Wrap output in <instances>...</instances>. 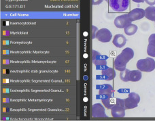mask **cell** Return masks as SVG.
Returning a JSON list of instances; mask_svg holds the SVG:
<instances>
[{
  "label": "cell",
  "mask_w": 155,
  "mask_h": 121,
  "mask_svg": "<svg viewBox=\"0 0 155 121\" xmlns=\"http://www.w3.org/2000/svg\"><path fill=\"white\" fill-rule=\"evenodd\" d=\"M136 67L137 69L142 72H153L155 69V60L150 57L145 59H140L137 62Z\"/></svg>",
  "instance_id": "cell-1"
},
{
  "label": "cell",
  "mask_w": 155,
  "mask_h": 121,
  "mask_svg": "<svg viewBox=\"0 0 155 121\" xmlns=\"http://www.w3.org/2000/svg\"><path fill=\"white\" fill-rule=\"evenodd\" d=\"M130 4L129 0H109V5L111 9L117 12L126 11Z\"/></svg>",
  "instance_id": "cell-2"
},
{
  "label": "cell",
  "mask_w": 155,
  "mask_h": 121,
  "mask_svg": "<svg viewBox=\"0 0 155 121\" xmlns=\"http://www.w3.org/2000/svg\"><path fill=\"white\" fill-rule=\"evenodd\" d=\"M124 108L126 110L134 109L137 108L140 102V96L137 93L131 92L129 94L128 98L124 99Z\"/></svg>",
  "instance_id": "cell-3"
},
{
  "label": "cell",
  "mask_w": 155,
  "mask_h": 121,
  "mask_svg": "<svg viewBox=\"0 0 155 121\" xmlns=\"http://www.w3.org/2000/svg\"><path fill=\"white\" fill-rule=\"evenodd\" d=\"M112 38V34L109 29L103 28L98 30L96 34L95 39L101 43H108L111 41Z\"/></svg>",
  "instance_id": "cell-4"
},
{
  "label": "cell",
  "mask_w": 155,
  "mask_h": 121,
  "mask_svg": "<svg viewBox=\"0 0 155 121\" xmlns=\"http://www.w3.org/2000/svg\"><path fill=\"white\" fill-rule=\"evenodd\" d=\"M96 88L99 90V95L101 96L102 97L101 99L112 98L113 96L114 89H113V87L111 85L104 84L101 85H97V86L96 87Z\"/></svg>",
  "instance_id": "cell-5"
},
{
  "label": "cell",
  "mask_w": 155,
  "mask_h": 121,
  "mask_svg": "<svg viewBox=\"0 0 155 121\" xmlns=\"http://www.w3.org/2000/svg\"><path fill=\"white\" fill-rule=\"evenodd\" d=\"M114 25L118 29H124L131 23H132L131 20L128 16V14H124L120 16H118L114 19Z\"/></svg>",
  "instance_id": "cell-6"
},
{
  "label": "cell",
  "mask_w": 155,
  "mask_h": 121,
  "mask_svg": "<svg viewBox=\"0 0 155 121\" xmlns=\"http://www.w3.org/2000/svg\"><path fill=\"white\" fill-rule=\"evenodd\" d=\"M92 116L94 118H106L107 117L106 114L104 106L100 103L93 104L92 107Z\"/></svg>",
  "instance_id": "cell-7"
},
{
  "label": "cell",
  "mask_w": 155,
  "mask_h": 121,
  "mask_svg": "<svg viewBox=\"0 0 155 121\" xmlns=\"http://www.w3.org/2000/svg\"><path fill=\"white\" fill-rule=\"evenodd\" d=\"M145 10L140 8H135L128 13V16L131 22L141 20L145 17Z\"/></svg>",
  "instance_id": "cell-8"
},
{
  "label": "cell",
  "mask_w": 155,
  "mask_h": 121,
  "mask_svg": "<svg viewBox=\"0 0 155 121\" xmlns=\"http://www.w3.org/2000/svg\"><path fill=\"white\" fill-rule=\"evenodd\" d=\"M128 61L124 58L123 55L120 54L116 56L114 62V67L116 70L118 71H123L127 68V64H128Z\"/></svg>",
  "instance_id": "cell-9"
},
{
  "label": "cell",
  "mask_w": 155,
  "mask_h": 121,
  "mask_svg": "<svg viewBox=\"0 0 155 121\" xmlns=\"http://www.w3.org/2000/svg\"><path fill=\"white\" fill-rule=\"evenodd\" d=\"M116 76V71L112 68L106 67L101 71L102 79L106 81H112Z\"/></svg>",
  "instance_id": "cell-10"
},
{
  "label": "cell",
  "mask_w": 155,
  "mask_h": 121,
  "mask_svg": "<svg viewBox=\"0 0 155 121\" xmlns=\"http://www.w3.org/2000/svg\"><path fill=\"white\" fill-rule=\"evenodd\" d=\"M125 108L116 104L111 109L112 116L114 118H122L125 116Z\"/></svg>",
  "instance_id": "cell-11"
},
{
  "label": "cell",
  "mask_w": 155,
  "mask_h": 121,
  "mask_svg": "<svg viewBox=\"0 0 155 121\" xmlns=\"http://www.w3.org/2000/svg\"><path fill=\"white\" fill-rule=\"evenodd\" d=\"M112 43L114 45L118 48H122L126 45L127 39L126 37L122 34L116 35L113 39Z\"/></svg>",
  "instance_id": "cell-12"
},
{
  "label": "cell",
  "mask_w": 155,
  "mask_h": 121,
  "mask_svg": "<svg viewBox=\"0 0 155 121\" xmlns=\"http://www.w3.org/2000/svg\"><path fill=\"white\" fill-rule=\"evenodd\" d=\"M142 77V71L140 70H131L129 73V81L137 82L140 81Z\"/></svg>",
  "instance_id": "cell-13"
},
{
  "label": "cell",
  "mask_w": 155,
  "mask_h": 121,
  "mask_svg": "<svg viewBox=\"0 0 155 121\" xmlns=\"http://www.w3.org/2000/svg\"><path fill=\"white\" fill-rule=\"evenodd\" d=\"M145 17L149 20L155 22V6L150 5L145 10Z\"/></svg>",
  "instance_id": "cell-14"
},
{
  "label": "cell",
  "mask_w": 155,
  "mask_h": 121,
  "mask_svg": "<svg viewBox=\"0 0 155 121\" xmlns=\"http://www.w3.org/2000/svg\"><path fill=\"white\" fill-rule=\"evenodd\" d=\"M137 29H138V27L136 24L131 23L124 29V31L127 35H128V36H132V35H134L136 33L137 31Z\"/></svg>",
  "instance_id": "cell-15"
},
{
  "label": "cell",
  "mask_w": 155,
  "mask_h": 121,
  "mask_svg": "<svg viewBox=\"0 0 155 121\" xmlns=\"http://www.w3.org/2000/svg\"><path fill=\"white\" fill-rule=\"evenodd\" d=\"M120 54L123 55V57L128 62H129L130 60L133 59V57H134L135 54L134 51L133 50V49H131V48H127L125 49H124Z\"/></svg>",
  "instance_id": "cell-16"
},
{
  "label": "cell",
  "mask_w": 155,
  "mask_h": 121,
  "mask_svg": "<svg viewBox=\"0 0 155 121\" xmlns=\"http://www.w3.org/2000/svg\"><path fill=\"white\" fill-rule=\"evenodd\" d=\"M93 64L96 66L97 68H101V67H107V60L104 56L101 55L99 56L97 58L94 60Z\"/></svg>",
  "instance_id": "cell-17"
},
{
  "label": "cell",
  "mask_w": 155,
  "mask_h": 121,
  "mask_svg": "<svg viewBox=\"0 0 155 121\" xmlns=\"http://www.w3.org/2000/svg\"><path fill=\"white\" fill-rule=\"evenodd\" d=\"M101 101L103 103L104 106L107 109H112V107L116 105V100L114 101L112 97L101 99Z\"/></svg>",
  "instance_id": "cell-18"
},
{
  "label": "cell",
  "mask_w": 155,
  "mask_h": 121,
  "mask_svg": "<svg viewBox=\"0 0 155 121\" xmlns=\"http://www.w3.org/2000/svg\"><path fill=\"white\" fill-rule=\"evenodd\" d=\"M130 70L126 68L125 70L123 71H121L120 73V79L124 82H128L129 81V73Z\"/></svg>",
  "instance_id": "cell-19"
},
{
  "label": "cell",
  "mask_w": 155,
  "mask_h": 121,
  "mask_svg": "<svg viewBox=\"0 0 155 121\" xmlns=\"http://www.w3.org/2000/svg\"><path fill=\"white\" fill-rule=\"evenodd\" d=\"M147 54L150 57H155V45L148 43L147 47Z\"/></svg>",
  "instance_id": "cell-20"
},
{
  "label": "cell",
  "mask_w": 155,
  "mask_h": 121,
  "mask_svg": "<svg viewBox=\"0 0 155 121\" xmlns=\"http://www.w3.org/2000/svg\"><path fill=\"white\" fill-rule=\"evenodd\" d=\"M116 104H117L118 106H120L122 107H124V101L123 99H120V98H116Z\"/></svg>",
  "instance_id": "cell-21"
},
{
  "label": "cell",
  "mask_w": 155,
  "mask_h": 121,
  "mask_svg": "<svg viewBox=\"0 0 155 121\" xmlns=\"http://www.w3.org/2000/svg\"><path fill=\"white\" fill-rule=\"evenodd\" d=\"M148 43L153 44L155 45V33L150 35V37L148 38Z\"/></svg>",
  "instance_id": "cell-22"
},
{
  "label": "cell",
  "mask_w": 155,
  "mask_h": 121,
  "mask_svg": "<svg viewBox=\"0 0 155 121\" xmlns=\"http://www.w3.org/2000/svg\"><path fill=\"white\" fill-rule=\"evenodd\" d=\"M101 54L99 53V51H95V50H93V61H94L97 57L99 56H100Z\"/></svg>",
  "instance_id": "cell-23"
},
{
  "label": "cell",
  "mask_w": 155,
  "mask_h": 121,
  "mask_svg": "<svg viewBox=\"0 0 155 121\" xmlns=\"http://www.w3.org/2000/svg\"><path fill=\"white\" fill-rule=\"evenodd\" d=\"M92 27H93V39H95L96 34H97V31H98V28L97 26H94V25H93Z\"/></svg>",
  "instance_id": "cell-24"
},
{
  "label": "cell",
  "mask_w": 155,
  "mask_h": 121,
  "mask_svg": "<svg viewBox=\"0 0 155 121\" xmlns=\"http://www.w3.org/2000/svg\"><path fill=\"white\" fill-rule=\"evenodd\" d=\"M104 0H93V4L94 5H97L101 4Z\"/></svg>",
  "instance_id": "cell-25"
},
{
  "label": "cell",
  "mask_w": 155,
  "mask_h": 121,
  "mask_svg": "<svg viewBox=\"0 0 155 121\" xmlns=\"http://www.w3.org/2000/svg\"><path fill=\"white\" fill-rule=\"evenodd\" d=\"M145 2L148 4L149 5H154L155 0H145Z\"/></svg>",
  "instance_id": "cell-26"
},
{
  "label": "cell",
  "mask_w": 155,
  "mask_h": 121,
  "mask_svg": "<svg viewBox=\"0 0 155 121\" xmlns=\"http://www.w3.org/2000/svg\"><path fill=\"white\" fill-rule=\"evenodd\" d=\"M132 1L135 3H143L145 2V0H132Z\"/></svg>",
  "instance_id": "cell-27"
},
{
  "label": "cell",
  "mask_w": 155,
  "mask_h": 121,
  "mask_svg": "<svg viewBox=\"0 0 155 121\" xmlns=\"http://www.w3.org/2000/svg\"><path fill=\"white\" fill-rule=\"evenodd\" d=\"M105 1H106V2H107V1H108V2H109V0H105Z\"/></svg>",
  "instance_id": "cell-28"
}]
</instances>
